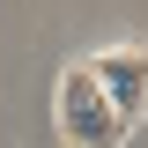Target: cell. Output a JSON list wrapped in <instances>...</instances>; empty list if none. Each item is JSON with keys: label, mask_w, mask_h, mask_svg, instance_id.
Returning <instances> with one entry per match:
<instances>
[{"label": "cell", "mask_w": 148, "mask_h": 148, "mask_svg": "<svg viewBox=\"0 0 148 148\" xmlns=\"http://www.w3.org/2000/svg\"><path fill=\"white\" fill-rule=\"evenodd\" d=\"M59 141L67 148H126V119H119V111L104 104V89H96V74L82 67V59H74L67 74H59Z\"/></svg>", "instance_id": "6da1fadb"}, {"label": "cell", "mask_w": 148, "mask_h": 148, "mask_svg": "<svg viewBox=\"0 0 148 148\" xmlns=\"http://www.w3.org/2000/svg\"><path fill=\"white\" fill-rule=\"evenodd\" d=\"M82 67L96 74V89H104V104L119 111V119H141L148 111V52L141 45H111V52H96V59H82Z\"/></svg>", "instance_id": "7a4b0ae2"}]
</instances>
